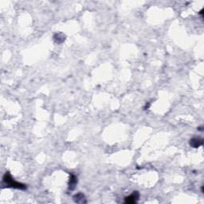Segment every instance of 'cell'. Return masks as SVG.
<instances>
[{
  "mask_svg": "<svg viewBox=\"0 0 204 204\" xmlns=\"http://www.w3.org/2000/svg\"><path fill=\"white\" fill-rule=\"evenodd\" d=\"M3 182L6 183V184H7L9 187H10L20 189V190H25V189H26V187L25 186L24 184L15 181V180L12 179V177L10 176V175L8 173H6L5 174V175L3 176Z\"/></svg>",
  "mask_w": 204,
  "mask_h": 204,
  "instance_id": "1",
  "label": "cell"
},
{
  "mask_svg": "<svg viewBox=\"0 0 204 204\" xmlns=\"http://www.w3.org/2000/svg\"><path fill=\"white\" fill-rule=\"evenodd\" d=\"M139 197H140V195H139V192L138 191H134L132 195H130L128 197H126L125 199V203H136L137 202V200L139 199Z\"/></svg>",
  "mask_w": 204,
  "mask_h": 204,
  "instance_id": "2",
  "label": "cell"
},
{
  "mask_svg": "<svg viewBox=\"0 0 204 204\" xmlns=\"http://www.w3.org/2000/svg\"><path fill=\"white\" fill-rule=\"evenodd\" d=\"M203 143V140L201 138H198V137H195V138H192L190 140V145L193 148H198L200 147Z\"/></svg>",
  "mask_w": 204,
  "mask_h": 204,
  "instance_id": "3",
  "label": "cell"
},
{
  "mask_svg": "<svg viewBox=\"0 0 204 204\" xmlns=\"http://www.w3.org/2000/svg\"><path fill=\"white\" fill-rule=\"evenodd\" d=\"M73 200L77 203H86V200H85V195L81 194V193H79V194H77L76 195L73 196Z\"/></svg>",
  "mask_w": 204,
  "mask_h": 204,
  "instance_id": "4",
  "label": "cell"
},
{
  "mask_svg": "<svg viewBox=\"0 0 204 204\" xmlns=\"http://www.w3.org/2000/svg\"><path fill=\"white\" fill-rule=\"evenodd\" d=\"M77 183V178L74 176V175H72L70 176V183H69V189H70V190H73V189L75 188Z\"/></svg>",
  "mask_w": 204,
  "mask_h": 204,
  "instance_id": "5",
  "label": "cell"
},
{
  "mask_svg": "<svg viewBox=\"0 0 204 204\" xmlns=\"http://www.w3.org/2000/svg\"><path fill=\"white\" fill-rule=\"evenodd\" d=\"M61 35V34H57L54 36V40L57 42L58 43H61L65 41V36L63 37H60Z\"/></svg>",
  "mask_w": 204,
  "mask_h": 204,
  "instance_id": "6",
  "label": "cell"
}]
</instances>
